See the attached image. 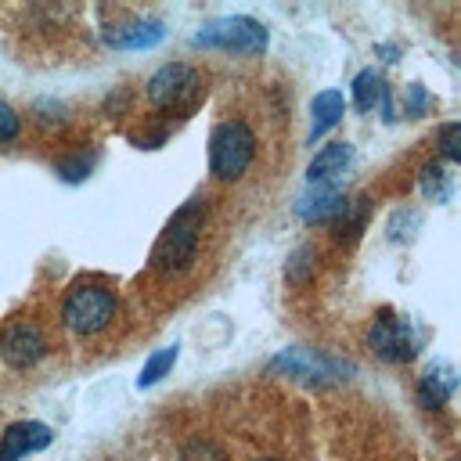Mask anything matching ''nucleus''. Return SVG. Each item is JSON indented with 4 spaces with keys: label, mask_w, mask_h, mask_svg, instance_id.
I'll return each instance as SVG.
<instances>
[{
    "label": "nucleus",
    "mask_w": 461,
    "mask_h": 461,
    "mask_svg": "<svg viewBox=\"0 0 461 461\" xmlns=\"http://www.w3.org/2000/svg\"><path fill=\"white\" fill-rule=\"evenodd\" d=\"M202 227H205V198H191L187 205H180L169 216V223L155 238V245H151V270L162 274V277L187 274L194 267V256H198Z\"/></svg>",
    "instance_id": "nucleus-1"
},
{
    "label": "nucleus",
    "mask_w": 461,
    "mask_h": 461,
    "mask_svg": "<svg viewBox=\"0 0 461 461\" xmlns=\"http://www.w3.org/2000/svg\"><path fill=\"white\" fill-rule=\"evenodd\" d=\"M256 158V133L245 119L230 115V119H220L209 133V173L220 180V184H234L249 173Z\"/></svg>",
    "instance_id": "nucleus-2"
},
{
    "label": "nucleus",
    "mask_w": 461,
    "mask_h": 461,
    "mask_svg": "<svg viewBox=\"0 0 461 461\" xmlns=\"http://www.w3.org/2000/svg\"><path fill=\"white\" fill-rule=\"evenodd\" d=\"M119 299L108 285L101 281H79L68 288L65 303H61V324L72 335H97L115 321Z\"/></svg>",
    "instance_id": "nucleus-3"
},
{
    "label": "nucleus",
    "mask_w": 461,
    "mask_h": 461,
    "mask_svg": "<svg viewBox=\"0 0 461 461\" xmlns=\"http://www.w3.org/2000/svg\"><path fill=\"white\" fill-rule=\"evenodd\" d=\"M202 72L191 68L187 61H169L162 68L151 72L144 94H148V104L158 108V112H191L194 101L202 97Z\"/></svg>",
    "instance_id": "nucleus-4"
},
{
    "label": "nucleus",
    "mask_w": 461,
    "mask_h": 461,
    "mask_svg": "<svg viewBox=\"0 0 461 461\" xmlns=\"http://www.w3.org/2000/svg\"><path fill=\"white\" fill-rule=\"evenodd\" d=\"M194 47L230 50V54H263L267 50V25L249 14L212 18L194 32Z\"/></svg>",
    "instance_id": "nucleus-5"
},
{
    "label": "nucleus",
    "mask_w": 461,
    "mask_h": 461,
    "mask_svg": "<svg viewBox=\"0 0 461 461\" xmlns=\"http://www.w3.org/2000/svg\"><path fill=\"white\" fill-rule=\"evenodd\" d=\"M367 349L385 364H411L418 357V335L407 324V317L382 310L367 328Z\"/></svg>",
    "instance_id": "nucleus-6"
},
{
    "label": "nucleus",
    "mask_w": 461,
    "mask_h": 461,
    "mask_svg": "<svg viewBox=\"0 0 461 461\" xmlns=\"http://www.w3.org/2000/svg\"><path fill=\"white\" fill-rule=\"evenodd\" d=\"M0 357L14 371H29L47 357V335L36 321H14L0 331Z\"/></svg>",
    "instance_id": "nucleus-7"
},
{
    "label": "nucleus",
    "mask_w": 461,
    "mask_h": 461,
    "mask_svg": "<svg viewBox=\"0 0 461 461\" xmlns=\"http://www.w3.org/2000/svg\"><path fill=\"white\" fill-rule=\"evenodd\" d=\"M270 371H285L292 378H303V382H313V385H324V382H335L346 375V367L317 349H306V346H288L281 349L274 360H270Z\"/></svg>",
    "instance_id": "nucleus-8"
},
{
    "label": "nucleus",
    "mask_w": 461,
    "mask_h": 461,
    "mask_svg": "<svg viewBox=\"0 0 461 461\" xmlns=\"http://www.w3.org/2000/svg\"><path fill=\"white\" fill-rule=\"evenodd\" d=\"M166 36L162 22L155 18H130L119 25H104V43L115 50H148Z\"/></svg>",
    "instance_id": "nucleus-9"
},
{
    "label": "nucleus",
    "mask_w": 461,
    "mask_h": 461,
    "mask_svg": "<svg viewBox=\"0 0 461 461\" xmlns=\"http://www.w3.org/2000/svg\"><path fill=\"white\" fill-rule=\"evenodd\" d=\"M50 443V429L43 421H14L0 432V461H18Z\"/></svg>",
    "instance_id": "nucleus-10"
},
{
    "label": "nucleus",
    "mask_w": 461,
    "mask_h": 461,
    "mask_svg": "<svg viewBox=\"0 0 461 461\" xmlns=\"http://www.w3.org/2000/svg\"><path fill=\"white\" fill-rule=\"evenodd\" d=\"M342 205H346V194L335 184H310V191L295 202V216L306 223H331Z\"/></svg>",
    "instance_id": "nucleus-11"
},
{
    "label": "nucleus",
    "mask_w": 461,
    "mask_h": 461,
    "mask_svg": "<svg viewBox=\"0 0 461 461\" xmlns=\"http://www.w3.org/2000/svg\"><path fill=\"white\" fill-rule=\"evenodd\" d=\"M353 144L349 140H331V144H324L313 158H310V166H306V176H310V184H335L349 166H353Z\"/></svg>",
    "instance_id": "nucleus-12"
},
{
    "label": "nucleus",
    "mask_w": 461,
    "mask_h": 461,
    "mask_svg": "<svg viewBox=\"0 0 461 461\" xmlns=\"http://www.w3.org/2000/svg\"><path fill=\"white\" fill-rule=\"evenodd\" d=\"M454 385H457V378H454L450 364H429L418 378V403L436 411L454 396Z\"/></svg>",
    "instance_id": "nucleus-13"
},
{
    "label": "nucleus",
    "mask_w": 461,
    "mask_h": 461,
    "mask_svg": "<svg viewBox=\"0 0 461 461\" xmlns=\"http://www.w3.org/2000/svg\"><path fill=\"white\" fill-rule=\"evenodd\" d=\"M310 112H313V122H310V144H317V137H324V133L346 115V101H342L339 90H321V94L313 97Z\"/></svg>",
    "instance_id": "nucleus-14"
},
{
    "label": "nucleus",
    "mask_w": 461,
    "mask_h": 461,
    "mask_svg": "<svg viewBox=\"0 0 461 461\" xmlns=\"http://www.w3.org/2000/svg\"><path fill=\"white\" fill-rule=\"evenodd\" d=\"M367 209H371V202L360 194V198H346V205L339 209V216L331 220V227H335V238L339 241H346V245H353L357 238H360V230L367 227Z\"/></svg>",
    "instance_id": "nucleus-15"
},
{
    "label": "nucleus",
    "mask_w": 461,
    "mask_h": 461,
    "mask_svg": "<svg viewBox=\"0 0 461 461\" xmlns=\"http://www.w3.org/2000/svg\"><path fill=\"white\" fill-rule=\"evenodd\" d=\"M353 108L357 112H375V104L385 101V86H382V76L375 68H364L353 76Z\"/></svg>",
    "instance_id": "nucleus-16"
},
{
    "label": "nucleus",
    "mask_w": 461,
    "mask_h": 461,
    "mask_svg": "<svg viewBox=\"0 0 461 461\" xmlns=\"http://www.w3.org/2000/svg\"><path fill=\"white\" fill-rule=\"evenodd\" d=\"M176 346H162L158 353H151L148 360H144V367H140V378H137V385L144 389V385H155V382H162L169 371H173V364H176Z\"/></svg>",
    "instance_id": "nucleus-17"
},
{
    "label": "nucleus",
    "mask_w": 461,
    "mask_h": 461,
    "mask_svg": "<svg viewBox=\"0 0 461 461\" xmlns=\"http://www.w3.org/2000/svg\"><path fill=\"white\" fill-rule=\"evenodd\" d=\"M421 194H425L429 202H447V198H450V173H447V166L429 162V166L421 169Z\"/></svg>",
    "instance_id": "nucleus-18"
},
{
    "label": "nucleus",
    "mask_w": 461,
    "mask_h": 461,
    "mask_svg": "<svg viewBox=\"0 0 461 461\" xmlns=\"http://www.w3.org/2000/svg\"><path fill=\"white\" fill-rule=\"evenodd\" d=\"M94 162H97V155H94V151H90V155H86V151H76V155H68V158H58V162H54V173H58L61 180L76 184V180L90 176Z\"/></svg>",
    "instance_id": "nucleus-19"
},
{
    "label": "nucleus",
    "mask_w": 461,
    "mask_h": 461,
    "mask_svg": "<svg viewBox=\"0 0 461 461\" xmlns=\"http://www.w3.org/2000/svg\"><path fill=\"white\" fill-rule=\"evenodd\" d=\"M180 461H227V454H223V447H216L212 439L194 436V439H187V443L180 447Z\"/></svg>",
    "instance_id": "nucleus-20"
},
{
    "label": "nucleus",
    "mask_w": 461,
    "mask_h": 461,
    "mask_svg": "<svg viewBox=\"0 0 461 461\" xmlns=\"http://www.w3.org/2000/svg\"><path fill=\"white\" fill-rule=\"evenodd\" d=\"M436 144H439L443 162H457L461 158V126L457 122H443L439 133H436Z\"/></svg>",
    "instance_id": "nucleus-21"
},
{
    "label": "nucleus",
    "mask_w": 461,
    "mask_h": 461,
    "mask_svg": "<svg viewBox=\"0 0 461 461\" xmlns=\"http://www.w3.org/2000/svg\"><path fill=\"white\" fill-rule=\"evenodd\" d=\"M310 256H313V249H310V245H303V249L288 259V267H285L288 281H295V285H299V281H306V274H310V267H313V259H310Z\"/></svg>",
    "instance_id": "nucleus-22"
},
{
    "label": "nucleus",
    "mask_w": 461,
    "mask_h": 461,
    "mask_svg": "<svg viewBox=\"0 0 461 461\" xmlns=\"http://www.w3.org/2000/svg\"><path fill=\"white\" fill-rule=\"evenodd\" d=\"M18 130H22V119H18V112H14L7 101H0V144L14 140V137H18Z\"/></svg>",
    "instance_id": "nucleus-23"
},
{
    "label": "nucleus",
    "mask_w": 461,
    "mask_h": 461,
    "mask_svg": "<svg viewBox=\"0 0 461 461\" xmlns=\"http://www.w3.org/2000/svg\"><path fill=\"white\" fill-rule=\"evenodd\" d=\"M425 104H429L425 90H421L418 83H411V86H407V112H411V115H421V112H425Z\"/></svg>",
    "instance_id": "nucleus-24"
},
{
    "label": "nucleus",
    "mask_w": 461,
    "mask_h": 461,
    "mask_svg": "<svg viewBox=\"0 0 461 461\" xmlns=\"http://www.w3.org/2000/svg\"><path fill=\"white\" fill-rule=\"evenodd\" d=\"M259 461H274V457H259Z\"/></svg>",
    "instance_id": "nucleus-25"
}]
</instances>
